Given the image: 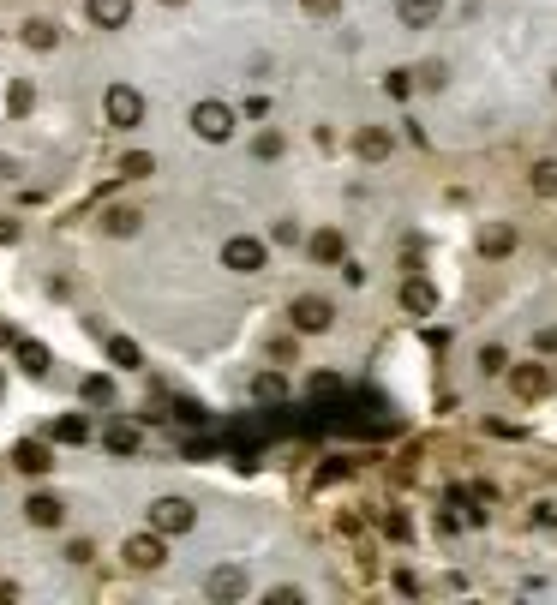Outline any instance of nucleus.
Here are the masks:
<instances>
[{"label": "nucleus", "mask_w": 557, "mask_h": 605, "mask_svg": "<svg viewBox=\"0 0 557 605\" xmlns=\"http://www.w3.org/2000/svg\"><path fill=\"white\" fill-rule=\"evenodd\" d=\"M102 120H108L114 132H132V126L144 120V96H138L132 84H108V90H102Z\"/></svg>", "instance_id": "nucleus-1"}, {"label": "nucleus", "mask_w": 557, "mask_h": 605, "mask_svg": "<svg viewBox=\"0 0 557 605\" xmlns=\"http://www.w3.org/2000/svg\"><path fill=\"white\" fill-rule=\"evenodd\" d=\"M150 528H156L162 540L192 534V528H198V510H192L186 498H156V504H150Z\"/></svg>", "instance_id": "nucleus-2"}, {"label": "nucleus", "mask_w": 557, "mask_h": 605, "mask_svg": "<svg viewBox=\"0 0 557 605\" xmlns=\"http://www.w3.org/2000/svg\"><path fill=\"white\" fill-rule=\"evenodd\" d=\"M192 132H198L204 144H228V138H234V108H228V102H198V108H192Z\"/></svg>", "instance_id": "nucleus-3"}, {"label": "nucleus", "mask_w": 557, "mask_h": 605, "mask_svg": "<svg viewBox=\"0 0 557 605\" xmlns=\"http://www.w3.org/2000/svg\"><path fill=\"white\" fill-rule=\"evenodd\" d=\"M264 240H252V234H234V240H222V264L228 270H240V276H258L264 270Z\"/></svg>", "instance_id": "nucleus-4"}, {"label": "nucleus", "mask_w": 557, "mask_h": 605, "mask_svg": "<svg viewBox=\"0 0 557 605\" xmlns=\"http://www.w3.org/2000/svg\"><path fill=\"white\" fill-rule=\"evenodd\" d=\"M288 318H294V330H306V336H318V330H330V324H336V306H330L324 294H300Z\"/></svg>", "instance_id": "nucleus-5"}, {"label": "nucleus", "mask_w": 557, "mask_h": 605, "mask_svg": "<svg viewBox=\"0 0 557 605\" xmlns=\"http://www.w3.org/2000/svg\"><path fill=\"white\" fill-rule=\"evenodd\" d=\"M120 558H126L132 570H162V564H168V546H162V534L150 528V534H132Z\"/></svg>", "instance_id": "nucleus-6"}, {"label": "nucleus", "mask_w": 557, "mask_h": 605, "mask_svg": "<svg viewBox=\"0 0 557 605\" xmlns=\"http://www.w3.org/2000/svg\"><path fill=\"white\" fill-rule=\"evenodd\" d=\"M204 594L210 600H246V570H234V564H222V570H210V582H204Z\"/></svg>", "instance_id": "nucleus-7"}, {"label": "nucleus", "mask_w": 557, "mask_h": 605, "mask_svg": "<svg viewBox=\"0 0 557 605\" xmlns=\"http://www.w3.org/2000/svg\"><path fill=\"white\" fill-rule=\"evenodd\" d=\"M510 390L534 402V396H546V390H552V372H546V366H510Z\"/></svg>", "instance_id": "nucleus-8"}, {"label": "nucleus", "mask_w": 557, "mask_h": 605, "mask_svg": "<svg viewBox=\"0 0 557 605\" xmlns=\"http://www.w3.org/2000/svg\"><path fill=\"white\" fill-rule=\"evenodd\" d=\"M24 516H30L36 528H60V522H66V504H60L54 492H36V498L24 504Z\"/></svg>", "instance_id": "nucleus-9"}, {"label": "nucleus", "mask_w": 557, "mask_h": 605, "mask_svg": "<svg viewBox=\"0 0 557 605\" xmlns=\"http://www.w3.org/2000/svg\"><path fill=\"white\" fill-rule=\"evenodd\" d=\"M12 468H24V474H48V468H54V450L30 438V444H18V450H12Z\"/></svg>", "instance_id": "nucleus-10"}, {"label": "nucleus", "mask_w": 557, "mask_h": 605, "mask_svg": "<svg viewBox=\"0 0 557 605\" xmlns=\"http://www.w3.org/2000/svg\"><path fill=\"white\" fill-rule=\"evenodd\" d=\"M438 12H444V0H396V18H402L408 30H426Z\"/></svg>", "instance_id": "nucleus-11"}, {"label": "nucleus", "mask_w": 557, "mask_h": 605, "mask_svg": "<svg viewBox=\"0 0 557 605\" xmlns=\"http://www.w3.org/2000/svg\"><path fill=\"white\" fill-rule=\"evenodd\" d=\"M480 252H486V258H504V252H516V228H510V222H492V228H480Z\"/></svg>", "instance_id": "nucleus-12"}, {"label": "nucleus", "mask_w": 557, "mask_h": 605, "mask_svg": "<svg viewBox=\"0 0 557 605\" xmlns=\"http://www.w3.org/2000/svg\"><path fill=\"white\" fill-rule=\"evenodd\" d=\"M132 18V0H90V24H102V30H120Z\"/></svg>", "instance_id": "nucleus-13"}, {"label": "nucleus", "mask_w": 557, "mask_h": 605, "mask_svg": "<svg viewBox=\"0 0 557 605\" xmlns=\"http://www.w3.org/2000/svg\"><path fill=\"white\" fill-rule=\"evenodd\" d=\"M102 444H108L114 456H132V450H138V426H126V420H108V426H102Z\"/></svg>", "instance_id": "nucleus-14"}, {"label": "nucleus", "mask_w": 557, "mask_h": 605, "mask_svg": "<svg viewBox=\"0 0 557 605\" xmlns=\"http://www.w3.org/2000/svg\"><path fill=\"white\" fill-rule=\"evenodd\" d=\"M354 150H360L366 162H384V156H390V132H384V126H366V132L354 138Z\"/></svg>", "instance_id": "nucleus-15"}, {"label": "nucleus", "mask_w": 557, "mask_h": 605, "mask_svg": "<svg viewBox=\"0 0 557 605\" xmlns=\"http://www.w3.org/2000/svg\"><path fill=\"white\" fill-rule=\"evenodd\" d=\"M54 42H60V24H48V18H30V24H24V48L42 54V48H54Z\"/></svg>", "instance_id": "nucleus-16"}, {"label": "nucleus", "mask_w": 557, "mask_h": 605, "mask_svg": "<svg viewBox=\"0 0 557 605\" xmlns=\"http://www.w3.org/2000/svg\"><path fill=\"white\" fill-rule=\"evenodd\" d=\"M402 306H408V312H420V318H426V312H432V306H438V288H432V282H408V288H402Z\"/></svg>", "instance_id": "nucleus-17"}, {"label": "nucleus", "mask_w": 557, "mask_h": 605, "mask_svg": "<svg viewBox=\"0 0 557 605\" xmlns=\"http://www.w3.org/2000/svg\"><path fill=\"white\" fill-rule=\"evenodd\" d=\"M18 366H24L30 378H48V348H42V342H18Z\"/></svg>", "instance_id": "nucleus-18"}, {"label": "nucleus", "mask_w": 557, "mask_h": 605, "mask_svg": "<svg viewBox=\"0 0 557 605\" xmlns=\"http://www.w3.org/2000/svg\"><path fill=\"white\" fill-rule=\"evenodd\" d=\"M84 438H90V420H84V414L54 420V444H84Z\"/></svg>", "instance_id": "nucleus-19"}, {"label": "nucleus", "mask_w": 557, "mask_h": 605, "mask_svg": "<svg viewBox=\"0 0 557 605\" xmlns=\"http://www.w3.org/2000/svg\"><path fill=\"white\" fill-rule=\"evenodd\" d=\"M312 258H318V264H336V258H342V234H336V228L312 234Z\"/></svg>", "instance_id": "nucleus-20"}, {"label": "nucleus", "mask_w": 557, "mask_h": 605, "mask_svg": "<svg viewBox=\"0 0 557 605\" xmlns=\"http://www.w3.org/2000/svg\"><path fill=\"white\" fill-rule=\"evenodd\" d=\"M108 360H114V366H126V372H132V366H144L138 342H126V336H114V342H108Z\"/></svg>", "instance_id": "nucleus-21"}, {"label": "nucleus", "mask_w": 557, "mask_h": 605, "mask_svg": "<svg viewBox=\"0 0 557 605\" xmlns=\"http://www.w3.org/2000/svg\"><path fill=\"white\" fill-rule=\"evenodd\" d=\"M252 396H258V402H282V396H288V384H282V372H258V384H252Z\"/></svg>", "instance_id": "nucleus-22"}, {"label": "nucleus", "mask_w": 557, "mask_h": 605, "mask_svg": "<svg viewBox=\"0 0 557 605\" xmlns=\"http://www.w3.org/2000/svg\"><path fill=\"white\" fill-rule=\"evenodd\" d=\"M30 102H36L30 78H12V90H6V108H12V114H30Z\"/></svg>", "instance_id": "nucleus-23"}, {"label": "nucleus", "mask_w": 557, "mask_h": 605, "mask_svg": "<svg viewBox=\"0 0 557 605\" xmlns=\"http://www.w3.org/2000/svg\"><path fill=\"white\" fill-rule=\"evenodd\" d=\"M84 402H102V408H108V402H114V384H108L102 372H96V378H84Z\"/></svg>", "instance_id": "nucleus-24"}, {"label": "nucleus", "mask_w": 557, "mask_h": 605, "mask_svg": "<svg viewBox=\"0 0 557 605\" xmlns=\"http://www.w3.org/2000/svg\"><path fill=\"white\" fill-rule=\"evenodd\" d=\"M150 168H156V162H150V156H144V150H132V156H126V162H120V174H126V180H144V174H150Z\"/></svg>", "instance_id": "nucleus-25"}, {"label": "nucleus", "mask_w": 557, "mask_h": 605, "mask_svg": "<svg viewBox=\"0 0 557 605\" xmlns=\"http://www.w3.org/2000/svg\"><path fill=\"white\" fill-rule=\"evenodd\" d=\"M108 234H138V210H108Z\"/></svg>", "instance_id": "nucleus-26"}, {"label": "nucleus", "mask_w": 557, "mask_h": 605, "mask_svg": "<svg viewBox=\"0 0 557 605\" xmlns=\"http://www.w3.org/2000/svg\"><path fill=\"white\" fill-rule=\"evenodd\" d=\"M534 192H540V198H557V168H540V174H534Z\"/></svg>", "instance_id": "nucleus-27"}, {"label": "nucleus", "mask_w": 557, "mask_h": 605, "mask_svg": "<svg viewBox=\"0 0 557 605\" xmlns=\"http://www.w3.org/2000/svg\"><path fill=\"white\" fill-rule=\"evenodd\" d=\"M300 6H306V12H318V18H330V12H336L342 0H300Z\"/></svg>", "instance_id": "nucleus-28"}, {"label": "nucleus", "mask_w": 557, "mask_h": 605, "mask_svg": "<svg viewBox=\"0 0 557 605\" xmlns=\"http://www.w3.org/2000/svg\"><path fill=\"white\" fill-rule=\"evenodd\" d=\"M168 6H186V0H168Z\"/></svg>", "instance_id": "nucleus-29"}]
</instances>
